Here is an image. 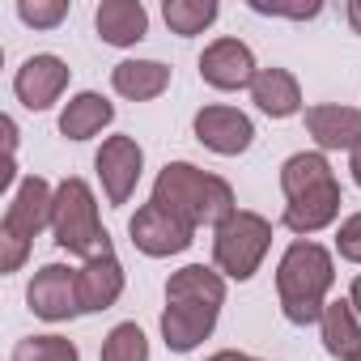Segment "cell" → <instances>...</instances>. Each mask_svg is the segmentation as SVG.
I'll use <instances>...</instances> for the list:
<instances>
[{"label":"cell","mask_w":361,"mask_h":361,"mask_svg":"<svg viewBox=\"0 0 361 361\" xmlns=\"http://www.w3.org/2000/svg\"><path fill=\"white\" fill-rule=\"evenodd\" d=\"M18 18L35 30H56L68 18V0H18Z\"/></svg>","instance_id":"25"},{"label":"cell","mask_w":361,"mask_h":361,"mask_svg":"<svg viewBox=\"0 0 361 361\" xmlns=\"http://www.w3.org/2000/svg\"><path fill=\"white\" fill-rule=\"evenodd\" d=\"M128 234H132V247L149 259H170V255H183L192 243H196V226L183 221L178 213H170L166 204L149 200L136 209V217L128 221Z\"/></svg>","instance_id":"6"},{"label":"cell","mask_w":361,"mask_h":361,"mask_svg":"<svg viewBox=\"0 0 361 361\" xmlns=\"http://www.w3.org/2000/svg\"><path fill=\"white\" fill-rule=\"evenodd\" d=\"M348 302H353V310H357V319H361V276L353 281V289H348Z\"/></svg>","instance_id":"32"},{"label":"cell","mask_w":361,"mask_h":361,"mask_svg":"<svg viewBox=\"0 0 361 361\" xmlns=\"http://www.w3.org/2000/svg\"><path fill=\"white\" fill-rule=\"evenodd\" d=\"M255 13L268 18H289V22H310L323 13V0H247Z\"/></svg>","instance_id":"26"},{"label":"cell","mask_w":361,"mask_h":361,"mask_svg":"<svg viewBox=\"0 0 361 361\" xmlns=\"http://www.w3.org/2000/svg\"><path fill=\"white\" fill-rule=\"evenodd\" d=\"M68 77H73V68L60 56L39 51L13 73V94H18V102L26 111H51L60 102V94L68 90Z\"/></svg>","instance_id":"11"},{"label":"cell","mask_w":361,"mask_h":361,"mask_svg":"<svg viewBox=\"0 0 361 361\" xmlns=\"http://www.w3.org/2000/svg\"><path fill=\"white\" fill-rule=\"evenodd\" d=\"M268 247H272V221L251 209H238L230 221L213 230V264L226 281H251Z\"/></svg>","instance_id":"5"},{"label":"cell","mask_w":361,"mask_h":361,"mask_svg":"<svg viewBox=\"0 0 361 361\" xmlns=\"http://www.w3.org/2000/svg\"><path fill=\"white\" fill-rule=\"evenodd\" d=\"M123 264L115 251L98 255V259H85L77 268V293H81V314H98V310H111L119 298H123Z\"/></svg>","instance_id":"14"},{"label":"cell","mask_w":361,"mask_h":361,"mask_svg":"<svg viewBox=\"0 0 361 361\" xmlns=\"http://www.w3.org/2000/svg\"><path fill=\"white\" fill-rule=\"evenodd\" d=\"M13 361H81L68 336H26L13 344Z\"/></svg>","instance_id":"24"},{"label":"cell","mask_w":361,"mask_h":361,"mask_svg":"<svg viewBox=\"0 0 361 361\" xmlns=\"http://www.w3.org/2000/svg\"><path fill=\"white\" fill-rule=\"evenodd\" d=\"M251 102L268 115V119H289L302 111V85L289 68H259L251 81Z\"/></svg>","instance_id":"17"},{"label":"cell","mask_w":361,"mask_h":361,"mask_svg":"<svg viewBox=\"0 0 361 361\" xmlns=\"http://www.w3.org/2000/svg\"><path fill=\"white\" fill-rule=\"evenodd\" d=\"M111 85L128 102H153L170 90V68L161 60H119L111 68Z\"/></svg>","instance_id":"18"},{"label":"cell","mask_w":361,"mask_h":361,"mask_svg":"<svg viewBox=\"0 0 361 361\" xmlns=\"http://www.w3.org/2000/svg\"><path fill=\"white\" fill-rule=\"evenodd\" d=\"M94 170L106 192V204H128L145 170V149L136 145V136H106L94 157Z\"/></svg>","instance_id":"8"},{"label":"cell","mask_w":361,"mask_h":361,"mask_svg":"<svg viewBox=\"0 0 361 361\" xmlns=\"http://www.w3.org/2000/svg\"><path fill=\"white\" fill-rule=\"evenodd\" d=\"M94 30L111 47H136L149 35V9L140 0H102L94 9Z\"/></svg>","instance_id":"16"},{"label":"cell","mask_w":361,"mask_h":361,"mask_svg":"<svg viewBox=\"0 0 361 361\" xmlns=\"http://www.w3.org/2000/svg\"><path fill=\"white\" fill-rule=\"evenodd\" d=\"M111 119H115V106H111L102 94L81 90V94H73V98L64 102V111H60V136H68V140H90V136H98Z\"/></svg>","instance_id":"20"},{"label":"cell","mask_w":361,"mask_h":361,"mask_svg":"<svg viewBox=\"0 0 361 361\" xmlns=\"http://www.w3.org/2000/svg\"><path fill=\"white\" fill-rule=\"evenodd\" d=\"M306 132L319 145V153H331V149L353 153L361 145V111L357 106H336V102L306 106Z\"/></svg>","instance_id":"15"},{"label":"cell","mask_w":361,"mask_h":361,"mask_svg":"<svg viewBox=\"0 0 361 361\" xmlns=\"http://www.w3.org/2000/svg\"><path fill=\"white\" fill-rule=\"evenodd\" d=\"M331 285H336V259L327 247L310 238H298L285 247L276 264V302L293 327H310L323 319Z\"/></svg>","instance_id":"2"},{"label":"cell","mask_w":361,"mask_h":361,"mask_svg":"<svg viewBox=\"0 0 361 361\" xmlns=\"http://www.w3.org/2000/svg\"><path fill=\"white\" fill-rule=\"evenodd\" d=\"M51 213H56V188L43 174H26L18 192L5 204V217H0V234L35 243L43 230H51Z\"/></svg>","instance_id":"7"},{"label":"cell","mask_w":361,"mask_h":361,"mask_svg":"<svg viewBox=\"0 0 361 361\" xmlns=\"http://www.w3.org/2000/svg\"><path fill=\"white\" fill-rule=\"evenodd\" d=\"M217 306H200V302H166L161 310V340L170 353H192L200 348L213 327H217Z\"/></svg>","instance_id":"13"},{"label":"cell","mask_w":361,"mask_h":361,"mask_svg":"<svg viewBox=\"0 0 361 361\" xmlns=\"http://www.w3.org/2000/svg\"><path fill=\"white\" fill-rule=\"evenodd\" d=\"M204 361H259V357H251V353H234V348H221V353H213V357H204Z\"/></svg>","instance_id":"29"},{"label":"cell","mask_w":361,"mask_h":361,"mask_svg":"<svg viewBox=\"0 0 361 361\" xmlns=\"http://www.w3.org/2000/svg\"><path fill=\"white\" fill-rule=\"evenodd\" d=\"M166 302H200V306H226V276L204 264H188L166 281Z\"/></svg>","instance_id":"19"},{"label":"cell","mask_w":361,"mask_h":361,"mask_svg":"<svg viewBox=\"0 0 361 361\" xmlns=\"http://www.w3.org/2000/svg\"><path fill=\"white\" fill-rule=\"evenodd\" d=\"M281 192H285V230L298 238H310L327 230L340 217V178L327 161V153H293L281 166Z\"/></svg>","instance_id":"1"},{"label":"cell","mask_w":361,"mask_h":361,"mask_svg":"<svg viewBox=\"0 0 361 361\" xmlns=\"http://www.w3.org/2000/svg\"><path fill=\"white\" fill-rule=\"evenodd\" d=\"M217 13H221L217 0H166V5H161V18H166L170 35H178V39L204 35L217 22Z\"/></svg>","instance_id":"22"},{"label":"cell","mask_w":361,"mask_h":361,"mask_svg":"<svg viewBox=\"0 0 361 361\" xmlns=\"http://www.w3.org/2000/svg\"><path fill=\"white\" fill-rule=\"evenodd\" d=\"M153 200L166 204L170 213H178L183 221L200 226H221L238 213L234 204V188L226 183L221 174H209L192 161H166L153 178Z\"/></svg>","instance_id":"3"},{"label":"cell","mask_w":361,"mask_h":361,"mask_svg":"<svg viewBox=\"0 0 361 361\" xmlns=\"http://www.w3.org/2000/svg\"><path fill=\"white\" fill-rule=\"evenodd\" d=\"M192 132L204 149L221 153V157H238L251 149L255 140V123L251 115H243L238 106H226V102H213V106H200L196 119H192Z\"/></svg>","instance_id":"10"},{"label":"cell","mask_w":361,"mask_h":361,"mask_svg":"<svg viewBox=\"0 0 361 361\" xmlns=\"http://www.w3.org/2000/svg\"><path fill=\"white\" fill-rule=\"evenodd\" d=\"M336 251H340V259L361 264V213H353V217L340 221V230H336Z\"/></svg>","instance_id":"27"},{"label":"cell","mask_w":361,"mask_h":361,"mask_svg":"<svg viewBox=\"0 0 361 361\" xmlns=\"http://www.w3.org/2000/svg\"><path fill=\"white\" fill-rule=\"evenodd\" d=\"M26 302L39 319L47 323H68L81 314V293H77V272L64 264H43L30 285H26Z\"/></svg>","instance_id":"9"},{"label":"cell","mask_w":361,"mask_h":361,"mask_svg":"<svg viewBox=\"0 0 361 361\" xmlns=\"http://www.w3.org/2000/svg\"><path fill=\"white\" fill-rule=\"evenodd\" d=\"M348 26L353 35H361V0H348Z\"/></svg>","instance_id":"30"},{"label":"cell","mask_w":361,"mask_h":361,"mask_svg":"<svg viewBox=\"0 0 361 361\" xmlns=\"http://www.w3.org/2000/svg\"><path fill=\"white\" fill-rule=\"evenodd\" d=\"M348 361H361V353H353V357H348Z\"/></svg>","instance_id":"33"},{"label":"cell","mask_w":361,"mask_h":361,"mask_svg":"<svg viewBox=\"0 0 361 361\" xmlns=\"http://www.w3.org/2000/svg\"><path fill=\"white\" fill-rule=\"evenodd\" d=\"M348 170H353V183L361 188V145H357V149L348 153Z\"/></svg>","instance_id":"31"},{"label":"cell","mask_w":361,"mask_h":361,"mask_svg":"<svg viewBox=\"0 0 361 361\" xmlns=\"http://www.w3.org/2000/svg\"><path fill=\"white\" fill-rule=\"evenodd\" d=\"M51 234H56V247L68 251V255H81V259H98L111 247V234L102 230L98 221V200H94V188L85 178L68 174L64 183L56 188V213H51Z\"/></svg>","instance_id":"4"},{"label":"cell","mask_w":361,"mask_h":361,"mask_svg":"<svg viewBox=\"0 0 361 361\" xmlns=\"http://www.w3.org/2000/svg\"><path fill=\"white\" fill-rule=\"evenodd\" d=\"M98 361H149V340H145L140 323H115L102 340Z\"/></svg>","instance_id":"23"},{"label":"cell","mask_w":361,"mask_h":361,"mask_svg":"<svg viewBox=\"0 0 361 361\" xmlns=\"http://www.w3.org/2000/svg\"><path fill=\"white\" fill-rule=\"evenodd\" d=\"M319 336H323V348L340 361H348L353 353H361V319L353 310L348 298H336L327 302L323 319H319Z\"/></svg>","instance_id":"21"},{"label":"cell","mask_w":361,"mask_h":361,"mask_svg":"<svg viewBox=\"0 0 361 361\" xmlns=\"http://www.w3.org/2000/svg\"><path fill=\"white\" fill-rule=\"evenodd\" d=\"M30 255V243L22 238H9V234H0V272H18Z\"/></svg>","instance_id":"28"},{"label":"cell","mask_w":361,"mask_h":361,"mask_svg":"<svg viewBox=\"0 0 361 361\" xmlns=\"http://www.w3.org/2000/svg\"><path fill=\"white\" fill-rule=\"evenodd\" d=\"M255 56H251V47L243 43V39H213L209 47H204V56H200V77H204V85H213V90H251V81H255Z\"/></svg>","instance_id":"12"}]
</instances>
